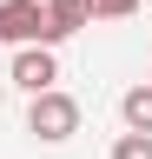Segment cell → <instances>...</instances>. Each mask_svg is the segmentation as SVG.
Here are the masks:
<instances>
[{"mask_svg": "<svg viewBox=\"0 0 152 159\" xmlns=\"http://www.w3.org/2000/svg\"><path fill=\"white\" fill-rule=\"evenodd\" d=\"M27 133H33V139H46V146H66V139L80 133V99L60 93V86L33 93V106H27Z\"/></svg>", "mask_w": 152, "mask_h": 159, "instance_id": "cell-1", "label": "cell"}, {"mask_svg": "<svg viewBox=\"0 0 152 159\" xmlns=\"http://www.w3.org/2000/svg\"><path fill=\"white\" fill-rule=\"evenodd\" d=\"M40 27H46L40 0H0V40L7 47H40Z\"/></svg>", "mask_w": 152, "mask_h": 159, "instance_id": "cell-2", "label": "cell"}, {"mask_svg": "<svg viewBox=\"0 0 152 159\" xmlns=\"http://www.w3.org/2000/svg\"><path fill=\"white\" fill-rule=\"evenodd\" d=\"M53 80H60V60H53V47H20V53H13V86L46 93Z\"/></svg>", "mask_w": 152, "mask_h": 159, "instance_id": "cell-3", "label": "cell"}, {"mask_svg": "<svg viewBox=\"0 0 152 159\" xmlns=\"http://www.w3.org/2000/svg\"><path fill=\"white\" fill-rule=\"evenodd\" d=\"M40 13H46V27H40V47H60V40H73L86 27V0H40Z\"/></svg>", "mask_w": 152, "mask_h": 159, "instance_id": "cell-4", "label": "cell"}, {"mask_svg": "<svg viewBox=\"0 0 152 159\" xmlns=\"http://www.w3.org/2000/svg\"><path fill=\"white\" fill-rule=\"evenodd\" d=\"M119 119H126V133H152V80L126 86V99H119Z\"/></svg>", "mask_w": 152, "mask_h": 159, "instance_id": "cell-5", "label": "cell"}, {"mask_svg": "<svg viewBox=\"0 0 152 159\" xmlns=\"http://www.w3.org/2000/svg\"><path fill=\"white\" fill-rule=\"evenodd\" d=\"M112 159H152V133H119L112 139Z\"/></svg>", "mask_w": 152, "mask_h": 159, "instance_id": "cell-6", "label": "cell"}, {"mask_svg": "<svg viewBox=\"0 0 152 159\" xmlns=\"http://www.w3.org/2000/svg\"><path fill=\"white\" fill-rule=\"evenodd\" d=\"M86 13L93 20H126V13H139V0H86Z\"/></svg>", "mask_w": 152, "mask_h": 159, "instance_id": "cell-7", "label": "cell"}]
</instances>
